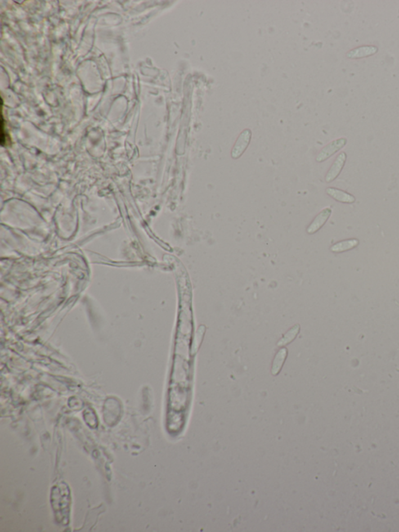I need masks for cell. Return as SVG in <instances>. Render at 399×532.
<instances>
[{"mask_svg":"<svg viewBox=\"0 0 399 532\" xmlns=\"http://www.w3.org/2000/svg\"><path fill=\"white\" fill-rule=\"evenodd\" d=\"M252 132L250 130L245 129L239 134L237 140L235 141L233 149L232 150L231 155L233 159H239L243 155L246 149L248 147L250 142Z\"/></svg>","mask_w":399,"mask_h":532,"instance_id":"1","label":"cell"},{"mask_svg":"<svg viewBox=\"0 0 399 532\" xmlns=\"http://www.w3.org/2000/svg\"><path fill=\"white\" fill-rule=\"evenodd\" d=\"M346 143H347V139L345 137L338 138V139L332 141L330 144L326 145L319 152L316 158V161L318 163H322V162L325 161L328 158H330L332 155H334V153L337 152V151H339L340 149H342V148L344 147Z\"/></svg>","mask_w":399,"mask_h":532,"instance_id":"2","label":"cell"},{"mask_svg":"<svg viewBox=\"0 0 399 532\" xmlns=\"http://www.w3.org/2000/svg\"><path fill=\"white\" fill-rule=\"evenodd\" d=\"M346 159H347V155L346 152L340 153L338 155V157L336 158L335 161L332 164V167L327 173L326 177H325V181L327 183H331L332 181L338 177V175L341 173L342 168L344 166L345 163H346Z\"/></svg>","mask_w":399,"mask_h":532,"instance_id":"3","label":"cell"},{"mask_svg":"<svg viewBox=\"0 0 399 532\" xmlns=\"http://www.w3.org/2000/svg\"><path fill=\"white\" fill-rule=\"evenodd\" d=\"M332 211L330 208H326L324 210L321 211L316 217L315 219L313 220L312 223H310L308 228L306 230L309 234H313L320 230L321 227L326 223L329 217L332 215Z\"/></svg>","mask_w":399,"mask_h":532,"instance_id":"4","label":"cell"},{"mask_svg":"<svg viewBox=\"0 0 399 532\" xmlns=\"http://www.w3.org/2000/svg\"><path fill=\"white\" fill-rule=\"evenodd\" d=\"M378 52V47L373 46H364L354 49L347 52L346 56L349 59H359V58L367 57L373 56Z\"/></svg>","mask_w":399,"mask_h":532,"instance_id":"5","label":"cell"},{"mask_svg":"<svg viewBox=\"0 0 399 532\" xmlns=\"http://www.w3.org/2000/svg\"><path fill=\"white\" fill-rule=\"evenodd\" d=\"M326 192L329 196L332 197L333 199H335L336 201H339V202L351 204V203L356 201V198L353 195L349 194L346 191L339 190V189L328 187V188H327Z\"/></svg>","mask_w":399,"mask_h":532,"instance_id":"6","label":"cell"},{"mask_svg":"<svg viewBox=\"0 0 399 532\" xmlns=\"http://www.w3.org/2000/svg\"><path fill=\"white\" fill-rule=\"evenodd\" d=\"M359 240L357 239H350V240H344L341 242L337 243L331 248V250L333 252L340 253L351 250L359 245Z\"/></svg>","mask_w":399,"mask_h":532,"instance_id":"7","label":"cell"},{"mask_svg":"<svg viewBox=\"0 0 399 532\" xmlns=\"http://www.w3.org/2000/svg\"><path fill=\"white\" fill-rule=\"evenodd\" d=\"M287 357V349L285 348H283L281 349L276 356H275V360H274V363H273L272 369H271V372L273 375H277L279 373V371L282 369L283 367V364H284L285 358Z\"/></svg>","mask_w":399,"mask_h":532,"instance_id":"8","label":"cell"},{"mask_svg":"<svg viewBox=\"0 0 399 532\" xmlns=\"http://www.w3.org/2000/svg\"><path fill=\"white\" fill-rule=\"evenodd\" d=\"M299 332V325H296V326H293L290 330H289L288 332L284 334V336H283V339L279 340V343H278V346H279V347H283V346H285L287 345V344H289V343H291V342L295 340V338L297 337Z\"/></svg>","mask_w":399,"mask_h":532,"instance_id":"9","label":"cell"},{"mask_svg":"<svg viewBox=\"0 0 399 532\" xmlns=\"http://www.w3.org/2000/svg\"><path fill=\"white\" fill-rule=\"evenodd\" d=\"M204 332V326H200V327L199 328V330H198V332L196 334L195 340H194V350H197V349H198V345H197V344H198V347H199L200 344V342H201L202 339H203Z\"/></svg>","mask_w":399,"mask_h":532,"instance_id":"10","label":"cell"}]
</instances>
